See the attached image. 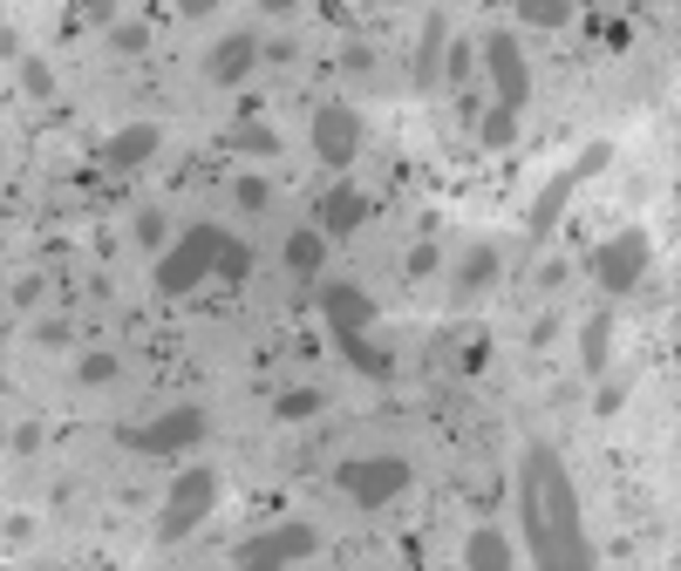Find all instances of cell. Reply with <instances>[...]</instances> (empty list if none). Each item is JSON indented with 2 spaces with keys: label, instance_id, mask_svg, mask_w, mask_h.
<instances>
[{
  "label": "cell",
  "instance_id": "obj_1",
  "mask_svg": "<svg viewBox=\"0 0 681 571\" xmlns=\"http://www.w3.org/2000/svg\"><path fill=\"white\" fill-rule=\"evenodd\" d=\"M518 517H525V544H532V564L545 571H587L600 564L593 544H587V524H579V490H572V470L552 443H525V462H518Z\"/></svg>",
  "mask_w": 681,
  "mask_h": 571
},
{
  "label": "cell",
  "instance_id": "obj_2",
  "mask_svg": "<svg viewBox=\"0 0 681 571\" xmlns=\"http://www.w3.org/2000/svg\"><path fill=\"white\" fill-rule=\"evenodd\" d=\"M225 239L232 231L225 225H212V218H198V225H185L178 231V245H164L157 252V293L164 300H185V293H198L212 272H218V252H225Z\"/></svg>",
  "mask_w": 681,
  "mask_h": 571
},
{
  "label": "cell",
  "instance_id": "obj_3",
  "mask_svg": "<svg viewBox=\"0 0 681 571\" xmlns=\"http://www.w3.org/2000/svg\"><path fill=\"white\" fill-rule=\"evenodd\" d=\"M212 510H218V470H212V462H191V470L171 483V497H164V510H157V524H150V537L171 551V544H185Z\"/></svg>",
  "mask_w": 681,
  "mask_h": 571
},
{
  "label": "cell",
  "instance_id": "obj_4",
  "mask_svg": "<svg viewBox=\"0 0 681 571\" xmlns=\"http://www.w3.org/2000/svg\"><path fill=\"white\" fill-rule=\"evenodd\" d=\"M607 164H614V143H587V150H579V157H572V164H566V170L532 198V212H525V231H532V239H552V231H559V218H566V204H572V191L587 185L593 170H607Z\"/></svg>",
  "mask_w": 681,
  "mask_h": 571
},
{
  "label": "cell",
  "instance_id": "obj_5",
  "mask_svg": "<svg viewBox=\"0 0 681 571\" xmlns=\"http://www.w3.org/2000/svg\"><path fill=\"white\" fill-rule=\"evenodd\" d=\"M409 456H395V449H382V456H348L341 470H335V483L355 497L362 510H382V504H395L402 490H409Z\"/></svg>",
  "mask_w": 681,
  "mask_h": 571
},
{
  "label": "cell",
  "instance_id": "obj_6",
  "mask_svg": "<svg viewBox=\"0 0 681 571\" xmlns=\"http://www.w3.org/2000/svg\"><path fill=\"white\" fill-rule=\"evenodd\" d=\"M320 551V531L314 524H273V531H252L232 544V564L239 571H287V564H307Z\"/></svg>",
  "mask_w": 681,
  "mask_h": 571
},
{
  "label": "cell",
  "instance_id": "obj_7",
  "mask_svg": "<svg viewBox=\"0 0 681 571\" xmlns=\"http://www.w3.org/2000/svg\"><path fill=\"white\" fill-rule=\"evenodd\" d=\"M198 443H205V408L198 402H178V408L150 415L137 429H123V449H137V456H178V449H198Z\"/></svg>",
  "mask_w": 681,
  "mask_h": 571
},
{
  "label": "cell",
  "instance_id": "obj_8",
  "mask_svg": "<svg viewBox=\"0 0 681 571\" xmlns=\"http://www.w3.org/2000/svg\"><path fill=\"white\" fill-rule=\"evenodd\" d=\"M477 55H484V75H491V89H497V110H525V96H532V68H525V48L512 28H491L484 41H477Z\"/></svg>",
  "mask_w": 681,
  "mask_h": 571
},
{
  "label": "cell",
  "instance_id": "obj_9",
  "mask_svg": "<svg viewBox=\"0 0 681 571\" xmlns=\"http://www.w3.org/2000/svg\"><path fill=\"white\" fill-rule=\"evenodd\" d=\"M307 137H314L320 170H335V177H348V164L362 157V116L348 110V102H320L314 123H307Z\"/></svg>",
  "mask_w": 681,
  "mask_h": 571
},
{
  "label": "cell",
  "instance_id": "obj_10",
  "mask_svg": "<svg viewBox=\"0 0 681 571\" xmlns=\"http://www.w3.org/2000/svg\"><path fill=\"white\" fill-rule=\"evenodd\" d=\"M647 258H654L647 225H627V231H614V239L593 252V279L607 286V293H634L641 272H647Z\"/></svg>",
  "mask_w": 681,
  "mask_h": 571
},
{
  "label": "cell",
  "instance_id": "obj_11",
  "mask_svg": "<svg viewBox=\"0 0 681 571\" xmlns=\"http://www.w3.org/2000/svg\"><path fill=\"white\" fill-rule=\"evenodd\" d=\"M497 272H504V252H497L491 239H484V245H470V252L457 258V272H450V286H443L450 306H477V300H484L491 286H497Z\"/></svg>",
  "mask_w": 681,
  "mask_h": 571
},
{
  "label": "cell",
  "instance_id": "obj_12",
  "mask_svg": "<svg viewBox=\"0 0 681 571\" xmlns=\"http://www.w3.org/2000/svg\"><path fill=\"white\" fill-rule=\"evenodd\" d=\"M252 62H260V35H225V41H212L205 48V83L212 89H239L245 75H252Z\"/></svg>",
  "mask_w": 681,
  "mask_h": 571
},
{
  "label": "cell",
  "instance_id": "obj_13",
  "mask_svg": "<svg viewBox=\"0 0 681 571\" xmlns=\"http://www.w3.org/2000/svg\"><path fill=\"white\" fill-rule=\"evenodd\" d=\"M320 314H327V327L335 333H368L375 327V300L362 293V286H320Z\"/></svg>",
  "mask_w": 681,
  "mask_h": 571
},
{
  "label": "cell",
  "instance_id": "obj_14",
  "mask_svg": "<svg viewBox=\"0 0 681 571\" xmlns=\"http://www.w3.org/2000/svg\"><path fill=\"white\" fill-rule=\"evenodd\" d=\"M157 143H164V129H157V123H123L116 137L103 143V164H110V170H137V164L157 157Z\"/></svg>",
  "mask_w": 681,
  "mask_h": 571
},
{
  "label": "cell",
  "instance_id": "obj_15",
  "mask_svg": "<svg viewBox=\"0 0 681 571\" xmlns=\"http://www.w3.org/2000/svg\"><path fill=\"white\" fill-rule=\"evenodd\" d=\"M362 218H368V198H362V191L341 177V185L320 198V218H314V231H320V239H341V231H355Z\"/></svg>",
  "mask_w": 681,
  "mask_h": 571
},
{
  "label": "cell",
  "instance_id": "obj_16",
  "mask_svg": "<svg viewBox=\"0 0 681 571\" xmlns=\"http://www.w3.org/2000/svg\"><path fill=\"white\" fill-rule=\"evenodd\" d=\"M607 360H614V314L600 306V314H587V327H579V368L600 381V375H607Z\"/></svg>",
  "mask_w": 681,
  "mask_h": 571
},
{
  "label": "cell",
  "instance_id": "obj_17",
  "mask_svg": "<svg viewBox=\"0 0 681 571\" xmlns=\"http://www.w3.org/2000/svg\"><path fill=\"white\" fill-rule=\"evenodd\" d=\"M464 564L470 571H504V564H518V551H512V537H504L497 524H477L464 537Z\"/></svg>",
  "mask_w": 681,
  "mask_h": 571
},
{
  "label": "cell",
  "instance_id": "obj_18",
  "mask_svg": "<svg viewBox=\"0 0 681 571\" xmlns=\"http://www.w3.org/2000/svg\"><path fill=\"white\" fill-rule=\"evenodd\" d=\"M443 35H450V14H423V48H416V83L423 89L443 75Z\"/></svg>",
  "mask_w": 681,
  "mask_h": 571
},
{
  "label": "cell",
  "instance_id": "obj_19",
  "mask_svg": "<svg viewBox=\"0 0 681 571\" xmlns=\"http://www.w3.org/2000/svg\"><path fill=\"white\" fill-rule=\"evenodd\" d=\"M320 258H327V239L307 225V231H287V266L300 272V279H314L320 272Z\"/></svg>",
  "mask_w": 681,
  "mask_h": 571
},
{
  "label": "cell",
  "instance_id": "obj_20",
  "mask_svg": "<svg viewBox=\"0 0 681 571\" xmlns=\"http://www.w3.org/2000/svg\"><path fill=\"white\" fill-rule=\"evenodd\" d=\"M512 14L525 21V28H566V21H572V8H566V0H512Z\"/></svg>",
  "mask_w": 681,
  "mask_h": 571
},
{
  "label": "cell",
  "instance_id": "obj_21",
  "mask_svg": "<svg viewBox=\"0 0 681 571\" xmlns=\"http://www.w3.org/2000/svg\"><path fill=\"white\" fill-rule=\"evenodd\" d=\"M320 408H327L320 388H287V395H273V415H280V422H307V415H320Z\"/></svg>",
  "mask_w": 681,
  "mask_h": 571
},
{
  "label": "cell",
  "instance_id": "obj_22",
  "mask_svg": "<svg viewBox=\"0 0 681 571\" xmlns=\"http://www.w3.org/2000/svg\"><path fill=\"white\" fill-rule=\"evenodd\" d=\"M335 341H341V354H348V360H355V368H362V375H389V368H395V354H382V347H368V341H362V333H335Z\"/></svg>",
  "mask_w": 681,
  "mask_h": 571
},
{
  "label": "cell",
  "instance_id": "obj_23",
  "mask_svg": "<svg viewBox=\"0 0 681 571\" xmlns=\"http://www.w3.org/2000/svg\"><path fill=\"white\" fill-rule=\"evenodd\" d=\"M477 143H484V150H512V143H518V116H512V110H497V102H491V116L477 123Z\"/></svg>",
  "mask_w": 681,
  "mask_h": 571
},
{
  "label": "cell",
  "instance_id": "obj_24",
  "mask_svg": "<svg viewBox=\"0 0 681 571\" xmlns=\"http://www.w3.org/2000/svg\"><path fill=\"white\" fill-rule=\"evenodd\" d=\"M123 375V360L110 354V347H96V354H83V360H75V381H83V388H110Z\"/></svg>",
  "mask_w": 681,
  "mask_h": 571
},
{
  "label": "cell",
  "instance_id": "obj_25",
  "mask_svg": "<svg viewBox=\"0 0 681 571\" xmlns=\"http://www.w3.org/2000/svg\"><path fill=\"white\" fill-rule=\"evenodd\" d=\"M14 68H21V89H28L35 102H55V89H62V83H55V68H48L41 55H21Z\"/></svg>",
  "mask_w": 681,
  "mask_h": 571
},
{
  "label": "cell",
  "instance_id": "obj_26",
  "mask_svg": "<svg viewBox=\"0 0 681 571\" xmlns=\"http://www.w3.org/2000/svg\"><path fill=\"white\" fill-rule=\"evenodd\" d=\"M245 272H252V245H245V239H225V252H218V279L239 286Z\"/></svg>",
  "mask_w": 681,
  "mask_h": 571
},
{
  "label": "cell",
  "instance_id": "obj_27",
  "mask_svg": "<svg viewBox=\"0 0 681 571\" xmlns=\"http://www.w3.org/2000/svg\"><path fill=\"white\" fill-rule=\"evenodd\" d=\"M110 41H116V55H143L150 48V21H116Z\"/></svg>",
  "mask_w": 681,
  "mask_h": 571
},
{
  "label": "cell",
  "instance_id": "obj_28",
  "mask_svg": "<svg viewBox=\"0 0 681 571\" xmlns=\"http://www.w3.org/2000/svg\"><path fill=\"white\" fill-rule=\"evenodd\" d=\"M232 198H239V212H266V204H273L266 177H232Z\"/></svg>",
  "mask_w": 681,
  "mask_h": 571
},
{
  "label": "cell",
  "instance_id": "obj_29",
  "mask_svg": "<svg viewBox=\"0 0 681 571\" xmlns=\"http://www.w3.org/2000/svg\"><path fill=\"white\" fill-rule=\"evenodd\" d=\"M164 239H171L164 212H143V218H137V245H143V252H164Z\"/></svg>",
  "mask_w": 681,
  "mask_h": 571
},
{
  "label": "cell",
  "instance_id": "obj_30",
  "mask_svg": "<svg viewBox=\"0 0 681 571\" xmlns=\"http://www.w3.org/2000/svg\"><path fill=\"white\" fill-rule=\"evenodd\" d=\"M68 341H75L68 320H41V327H35V347H41V354H68Z\"/></svg>",
  "mask_w": 681,
  "mask_h": 571
},
{
  "label": "cell",
  "instance_id": "obj_31",
  "mask_svg": "<svg viewBox=\"0 0 681 571\" xmlns=\"http://www.w3.org/2000/svg\"><path fill=\"white\" fill-rule=\"evenodd\" d=\"M341 75H375V48L368 41H348L341 48Z\"/></svg>",
  "mask_w": 681,
  "mask_h": 571
},
{
  "label": "cell",
  "instance_id": "obj_32",
  "mask_svg": "<svg viewBox=\"0 0 681 571\" xmlns=\"http://www.w3.org/2000/svg\"><path fill=\"white\" fill-rule=\"evenodd\" d=\"M470 62H477V48H470V41H450V62H443V68H450V83H470V75H477Z\"/></svg>",
  "mask_w": 681,
  "mask_h": 571
},
{
  "label": "cell",
  "instance_id": "obj_33",
  "mask_svg": "<svg viewBox=\"0 0 681 571\" xmlns=\"http://www.w3.org/2000/svg\"><path fill=\"white\" fill-rule=\"evenodd\" d=\"M620 402H627V388H620V381H600V395H593V415H607V422H614V415H620Z\"/></svg>",
  "mask_w": 681,
  "mask_h": 571
},
{
  "label": "cell",
  "instance_id": "obj_34",
  "mask_svg": "<svg viewBox=\"0 0 681 571\" xmlns=\"http://www.w3.org/2000/svg\"><path fill=\"white\" fill-rule=\"evenodd\" d=\"M8 449H14V456H35V449H41V422H14Z\"/></svg>",
  "mask_w": 681,
  "mask_h": 571
},
{
  "label": "cell",
  "instance_id": "obj_35",
  "mask_svg": "<svg viewBox=\"0 0 681 571\" xmlns=\"http://www.w3.org/2000/svg\"><path fill=\"white\" fill-rule=\"evenodd\" d=\"M437 258H443V252H437V239H423V245L409 252V272H416V279H430V272H437Z\"/></svg>",
  "mask_w": 681,
  "mask_h": 571
},
{
  "label": "cell",
  "instance_id": "obj_36",
  "mask_svg": "<svg viewBox=\"0 0 681 571\" xmlns=\"http://www.w3.org/2000/svg\"><path fill=\"white\" fill-rule=\"evenodd\" d=\"M232 143H239V150H260V157H266V150H280V137H273V129H239Z\"/></svg>",
  "mask_w": 681,
  "mask_h": 571
},
{
  "label": "cell",
  "instance_id": "obj_37",
  "mask_svg": "<svg viewBox=\"0 0 681 571\" xmlns=\"http://www.w3.org/2000/svg\"><path fill=\"white\" fill-rule=\"evenodd\" d=\"M552 341H559V314H539L532 320V347H552Z\"/></svg>",
  "mask_w": 681,
  "mask_h": 571
},
{
  "label": "cell",
  "instance_id": "obj_38",
  "mask_svg": "<svg viewBox=\"0 0 681 571\" xmlns=\"http://www.w3.org/2000/svg\"><path fill=\"white\" fill-rule=\"evenodd\" d=\"M68 14H83V21H110V28H116V8H110V0H83V8H68Z\"/></svg>",
  "mask_w": 681,
  "mask_h": 571
},
{
  "label": "cell",
  "instance_id": "obj_39",
  "mask_svg": "<svg viewBox=\"0 0 681 571\" xmlns=\"http://www.w3.org/2000/svg\"><path fill=\"white\" fill-rule=\"evenodd\" d=\"M35 293H41V279L28 272V279H14V306H35Z\"/></svg>",
  "mask_w": 681,
  "mask_h": 571
}]
</instances>
